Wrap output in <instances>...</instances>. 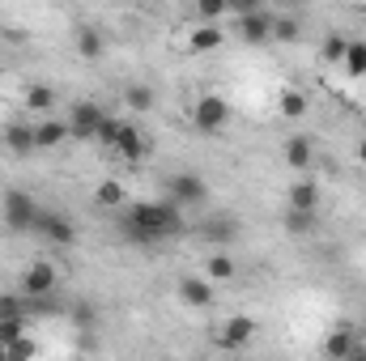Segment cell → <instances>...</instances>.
Returning a JSON list of instances; mask_svg holds the SVG:
<instances>
[{"label":"cell","instance_id":"6da1fadb","mask_svg":"<svg viewBox=\"0 0 366 361\" xmlns=\"http://www.w3.org/2000/svg\"><path fill=\"white\" fill-rule=\"evenodd\" d=\"M183 230H187V221H183V208L175 200H141L119 217V234L128 243H141V247L179 238Z\"/></svg>","mask_w":366,"mask_h":361},{"label":"cell","instance_id":"7a4b0ae2","mask_svg":"<svg viewBox=\"0 0 366 361\" xmlns=\"http://www.w3.org/2000/svg\"><path fill=\"white\" fill-rule=\"evenodd\" d=\"M192 123H196V132L217 136V132L230 123V102H226L222 93H200L196 106H192Z\"/></svg>","mask_w":366,"mask_h":361},{"label":"cell","instance_id":"3957f363","mask_svg":"<svg viewBox=\"0 0 366 361\" xmlns=\"http://www.w3.org/2000/svg\"><path fill=\"white\" fill-rule=\"evenodd\" d=\"M34 217H39V204L30 200V191H21V187L4 191V225L13 234H30L34 230Z\"/></svg>","mask_w":366,"mask_h":361},{"label":"cell","instance_id":"277c9868","mask_svg":"<svg viewBox=\"0 0 366 361\" xmlns=\"http://www.w3.org/2000/svg\"><path fill=\"white\" fill-rule=\"evenodd\" d=\"M167 200H175L179 208H200L209 200V183L200 175H171L167 179Z\"/></svg>","mask_w":366,"mask_h":361},{"label":"cell","instance_id":"5b68a950","mask_svg":"<svg viewBox=\"0 0 366 361\" xmlns=\"http://www.w3.org/2000/svg\"><path fill=\"white\" fill-rule=\"evenodd\" d=\"M34 230H39L47 243H56V247H73V243H77V225H73L64 213H56V208H39Z\"/></svg>","mask_w":366,"mask_h":361},{"label":"cell","instance_id":"8992f818","mask_svg":"<svg viewBox=\"0 0 366 361\" xmlns=\"http://www.w3.org/2000/svg\"><path fill=\"white\" fill-rule=\"evenodd\" d=\"M252 336H256V319L234 315V319H226V323L217 327V349L239 353V349H247V345H252Z\"/></svg>","mask_w":366,"mask_h":361},{"label":"cell","instance_id":"52a82bcc","mask_svg":"<svg viewBox=\"0 0 366 361\" xmlns=\"http://www.w3.org/2000/svg\"><path fill=\"white\" fill-rule=\"evenodd\" d=\"M102 119H107V111H102L98 102H77V106L69 111V132H73L77 141H94L98 128H102Z\"/></svg>","mask_w":366,"mask_h":361},{"label":"cell","instance_id":"ba28073f","mask_svg":"<svg viewBox=\"0 0 366 361\" xmlns=\"http://www.w3.org/2000/svg\"><path fill=\"white\" fill-rule=\"evenodd\" d=\"M56 285H60V276H56V268L47 260H34L26 268V276H21V293L26 298H47V293H56Z\"/></svg>","mask_w":366,"mask_h":361},{"label":"cell","instance_id":"9c48e42d","mask_svg":"<svg viewBox=\"0 0 366 361\" xmlns=\"http://www.w3.org/2000/svg\"><path fill=\"white\" fill-rule=\"evenodd\" d=\"M239 34H243V43H252V47H264V43L273 39V13H269V9L243 13V17H239Z\"/></svg>","mask_w":366,"mask_h":361},{"label":"cell","instance_id":"30bf717a","mask_svg":"<svg viewBox=\"0 0 366 361\" xmlns=\"http://www.w3.org/2000/svg\"><path fill=\"white\" fill-rule=\"evenodd\" d=\"M111 153H115V158H124V162H141V158L149 153V145H145V136L137 132V123H124V119H119V132H115Z\"/></svg>","mask_w":366,"mask_h":361},{"label":"cell","instance_id":"8fae6325","mask_svg":"<svg viewBox=\"0 0 366 361\" xmlns=\"http://www.w3.org/2000/svg\"><path fill=\"white\" fill-rule=\"evenodd\" d=\"M179 298H183V306L204 310L213 302V280L209 276H179Z\"/></svg>","mask_w":366,"mask_h":361},{"label":"cell","instance_id":"7c38bea8","mask_svg":"<svg viewBox=\"0 0 366 361\" xmlns=\"http://www.w3.org/2000/svg\"><path fill=\"white\" fill-rule=\"evenodd\" d=\"M226 43V34H222V26L217 21H200L192 34H187V47L196 51V56H209V51H217Z\"/></svg>","mask_w":366,"mask_h":361},{"label":"cell","instance_id":"4fadbf2b","mask_svg":"<svg viewBox=\"0 0 366 361\" xmlns=\"http://www.w3.org/2000/svg\"><path fill=\"white\" fill-rule=\"evenodd\" d=\"M73 132H69V119H43V123H34V145L39 149H60L64 141H69Z\"/></svg>","mask_w":366,"mask_h":361},{"label":"cell","instance_id":"5bb4252c","mask_svg":"<svg viewBox=\"0 0 366 361\" xmlns=\"http://www.w3.org/2000/svg\"><path fill=\"white\" fill-rule=\"evenodd\" d=\"M4 145L13 149V158L39 153V145H34V123H9V128H4Z\"/></svg>","mask_w":366,"mask_h":361},{"label":"cell","instance_id":"9a60e30c","mask_svg":"<svg viewBox=\"0 0 366 361\" xmlns=\"http://www.w3.org/2000/svg\"><path fill=\"white\" fill-rule=\"evenodd\" d=\"M315 230H320V208H290V204H285V234L307 238V234H315Z\"/></svg>","mask_w":366,"mask_h":361},{"label":"cell","instance_id":"2e32d148","mask_svg":"<svg viewBox=\"0 0 366 361\" xmlns=\"http://www.w3.org/2000/svg\"><path fill=\"white\" fill-rule=\"evenodd\" d=\"M324 353H328V357H366V345H358V340H354V332H350V327H341V332H332V336H328V345H324Z\"/></svg>","mask_w":366,"mask_h":361},{"label":"cell","instance_id":"e0dca14e","mask_svg":"<svg viewBox=\"0 0 366 361\" xmlns=\"http://www.w3.org/2000/svg\"><path fill=\"white\" fill-rule=\"evenodd\" d=\"M311 162H315V145H311V136H290V141H285V166L307 171Z\"/></svg>","mask_w":366,"mask_h":361},{"label":"cell","instance_id":"ac0fdd59","mask_svg":"<svg viewBox=\"0 0 366 361\" xmlns=\"http://www.w3.org/2000/svg\"><path fill=\"white\" fill-rule=\"evenodd\" d=\"M285 204H290V208H320V183L298 179L290 191H285Z\"/></svg>","mask_w":366,"mask_h":361},{"label":"cell","instance_id":"d6986e66","mask_svg":"<svg viewBox=\"0 0 366 361\" xmlns=\"http://www.w3.org/2000/svg\"><path fill=\"white\" fill-rule=\"evenodd\" d=\"M73 47L81 51V60H102V34L94 26H77L73 30Z\"/></svg>","mask_w":366,"mask_h":361},{"label":"cell","instance_id":"ffe728a7","mask_svg":"<svg viewBox=\"0 0 366 361\" xmlns=\"http://www.w3.org/2000/svg\"><path fill=\"white\" fill-rule=\"evenodd\" d=\"M26 106H30L34 115H51L56 90H51V86H26Z\"/></svg>","mask_w":366,"mask_h":361},{"label":"cell","instance_id":"44dd1931","mask_svg":"<svg viewBox=\"0 0 366 361\" xmlns=\"http://www.w3.org/2000/svg\"><path fill=\"white\" fill-rule=\"evenodd\" d=\"M277 106H281V115H285V119H302V115H307V93H302V90H281Z\"/></svg>","mask_w":366,"mask_h":361},{"label":"cell","instance_id":"7402d4cb","mask_svg":"<svg viewBox=\"0 0 366 361\" xmlns=\"http://www.w3.org/2000/svg\"><path fill=\"white\" fill-rule=\"evenodd\" d=\"M26 315H30L26 293H0V319H26Z\"/></svg>","mask_w":366,"mask_h":361},{"label":"cell","instance_id":"603a6c76","mask_svg":"<svg viewBox=\"0 0 366 361\" xmlns=\"http://www.w3.org/2000/svg\"><path fill=\"white\" fill-rule=\"evenodd\" d=\"M204 276H209V280H230V276H234V260H230L226 251H213V255L204 260Z\"/></svg>","mask_w":366,"mask_h":361},{"label":"cell","instance_id":"cb8c5ba5","mask_svg":"<svg viewBox=\"0 0 366 361\" xmlns=\"http://www.w3.org/2000/svg\"><path fill=\"white\" fill-rule=\"evenodd\" d=\"M341 64H345V73H350V77L366 81V43H350V47H345V60H341Z\"/></svg>","mask_w":366,"mask_h":361},{"label":"cell","instance_id":"d4e9b609","mask_svg":"<svg viewBox=\"0 0 366 361\" xmlns=\"http://www.w3.org/2000/svg\"><path fill=\"white\" fill-rule=\"evenodd\" d=\"M94 200H98L102 208H119V204H124V183L119 179H102L98 183V191H94Z\"/></svg>","mask_w":366,"mask_h":361},{"label":"cell","instance_id":"484cf974","mask_svg":"<svg viewBox=\"0 0 366 361\" xmlns=\"http://www.w3.org/2000/svg\"><path fill=\"white\" fill-rule=\"evenodd\" d=\"M124 102H128L132 111H141V115H145V111H154L158 93L149 90V86H128V90H124Z\"/></svg>","mask_w":366,"mask_h":361},{"label":"cell","instance_id":"4316f807","mask_svg":"<svg viewBox=\"0 0 366 361\" xmlns=\"http://www.w3.org/2000/svg\"><path fill=\"white\" fill-rule=\"evenodd\" d=\"M273 39L277 43H298L302 39V21L298 17H273Z\"/></svg>","mask_w":366,"mask_h":361},{"label":"cell","instance_id":"83f0119b","mask_svg":"<svg viewBox=\"0 0 366 361\" xmlns=\"http://www.w3.org/2000/svg\"><path fill=\"white\" fill-rule=\"evenodd\" d=\"M239 230H234V221L230 217H213V221H204V238L209 243H230Z\"/></svg>","mask_w":366,"mask_h":361},{"label":"cell","instance_id":"f1b7e54d","mask_svg":"<svg viewBox=\"0 0 366 361\" xmlns=\"http://www.w3.org/2000/svg\"><path fill=\"white\" fill-rule=\"evenodd\" d=\"M345 47H350V39L332 34V39H324V47H320V60H328V64H341V60H345Z\"/></svg>","mask_w":366,"mask_h":361},{"label":"cell","instance_id":"f546056e","mask_svg":"<svg viewBox=\"0 0 366 361\" xmlns=\"http://www.w3.org/2000/svg\"><path fill=\"white\" fill-rule=\"evenodd\" d=\"M226 13H230L226 0H196V17H200V21H222Z\"/></svg>","mask_w":366,"mask_h":361},{"label":"cell","instance_id":"4dcf8cb0","mask_svg":"<svg viewBox=\"0 0 366 361\" xmlns=\"http://www.w3.org/2000/svg\"><path fill=\"white\" fill-rule=\"evenodd\" d=\"M34 353H39V345L26 340V332H21L17 340H9V361H26V357H34Z\"/></svg>","mask_w":366,"mask_h":361},{"label":"cell","instance_id":"1f68e13d","mask_svg":"<svg viewBox=\"0 0 366 361\" xmlns=\"http://www.w3.org/2000/svg\"><path fill=\"white\" fill-rule=\"evenodd\" d=\"M115 132H119V119H111V115H107V119H102V128H98V136H94V141H98V145H107V149H111V145H115Z\"/></svg>","mask_w":366,"mask_h":361},{"label":"cell","instance_id":"d6a6232c","mask_svg":"<svg viewBox=\"0 0 366 361\" xmlns=\"http://www.w3.org/2000/svg\"><path fill=\"white\" fill-rule=\"evenodd\" d=\"M26 332V319H0V340L9 345V340H17Z\"/></svg>","mask_w":366,"mask_h":361},{"label":"cell","instance_id":"836d02e7","mask_svg":"<svg viewBox=\"0 0 366 361\" xmlns=\"http://www.w3.org/2000/svg\"><path fill=\"white\" fill-rule=\"evenodd\" d=\"M230 4V13L234 17H243V13H256V9H264V0H226Z\"/></svg>","mask_w":366,"mask_h":361},{"label":"cell","instance_id":"e575fe53","mask_svg":"<svg viewBox=\"0 0 366 361\" xmlns=\"http://www.w3.org/2000/svg\"><path fill=\"white\" fill-rule=\"evenodd\" d=\"M358 162L366 166V136H362V145H358Z\"/></svg>","mask_w":366,"mask_h":361},{"label":"cell","instance_id":"d590c367","mask_svg":"<svg viewBox=\"0 0 366 361\" xmlns=\"http://www.w3.org/2000/svg\"><path fill=\"white\" fill-rule=\"evenodd\" d=\"M281 4H307V0H281Z\"/></svg>","mask_w":366,"mask_h":361},{"label":"cell","instance_id":"8d00e7d4","mask_svg":"<svg viewBox=\"0 0 366 361\" xmlns=\"http://www.w3.org/2000/svg\"><path fill=\"white\" fill-rule=\"evenodd\" d=\"M141 4H145V0H141Z\"/></svg>","mask_w":366,"mask_h":361}]
</instances>
